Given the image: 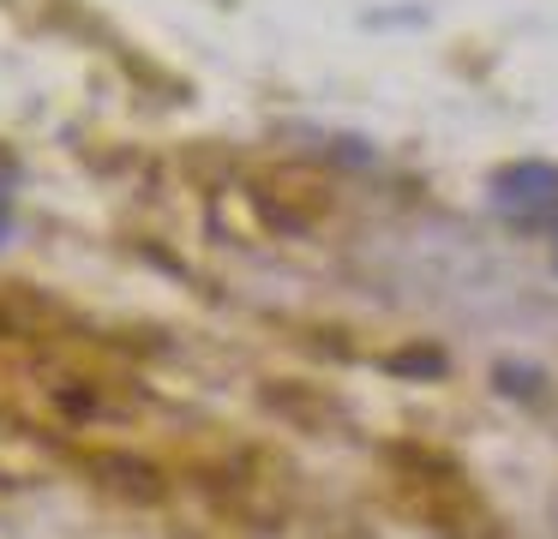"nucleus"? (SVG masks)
<instances>
[{
	"label": "nucleus",
	"mask_w": 558,
	"mask_h": 539,
	"mask_svg": "<svg viewBox=\"0 0 558 539\" xmlns=\"http://www.w3.org/2000/svg\"><path fill=\"white\" fill-rule=\"evenodd\" d=\"M493 204L510 216H546L558 210V168L553 162H517L493 180Z\"/></svg>",
	"instance_id": "obj_1"
}]
</instances>
